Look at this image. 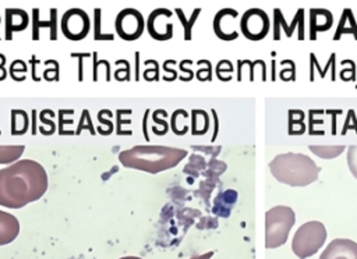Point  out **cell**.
Listing matches in <instances>:
<instances>
[{
    "mask_svg": "<svg viewBox=\"0 0 357 259\" xmlns=\"http://www.w3.org/2000/svg\"><path fill=\"white\" fill-rule=\"evenodd\" d=\"M47 173L32 159H21L0 168V206L21 209L36 202L47 191Z\"/></svg>",
    "mask_w": 357,
    "mask_h": 259,
    "instance_id": "6da1fadb",
    "label": "cell"
},
{
    "mask_svg": "<svg viewBox=\"0 0 357 259\" xmlns=\"http://www.w3.org/2000/svg\"><path fill=\"white\" fill-rule=\"evenodd\" d=\"M187 152L184 149L163 145H137L119 153L120 163L127 168H135L156 174L176 167Z\"/></svg>",
    "mask_w": 357,
    "mask_h": 259,
    "instance_id": "7a4b0ae2",
    "label": "cell"
},
{
    "mask_svg": "<svg viewBox=\"0 0 357 259\" xmlns=\"http://www.w3.org/2000/svg\"><path fill=\"white\" fill-rule=\"evenodd\" d=\"M272 175L290 187H305L317 181L321 168L311 157L303 153H280L269 163Z\"/></svg>",
    "mask_w": 357,
    "mask_h": 259,
    "instance_id": "3957f363",
    "label": "cell"
},
{
    "mask_svg": "<svg viewBox=\"0 0 357 259\" xmlns=\"http://www.w3.org/2000/svg\"><path fill=\"white\" fill-rule=\"evenodd\" d=\"M296 214L289 206L278 205L271 207L265 214V246L268 249L282 246L294 226Z\"/></svg>",
    "mask_w": 357,
    "mask_h": 259,
    "instance_id": "277c9868",
    "label": "cell"
},
{
    "mask_svg": "<svg viewBox=\"0 0 357 259\" xmlns=\"http://www.w3.org/2000/svg\"><path fill=\"white\" fill-rule=\"evenodd\" d=\"M326 240V228L318 220L301 224L293 235L291 251L298 259H307L315 255Z\"/></svg>",
    "mask_w": 357,
    "mask_h": 259,
    "instance_id": "5b68a950",
    "label": "cell"
},
{
    "mask_svg": "<svg viewBox=\"0 0 357 259\" xmlns=\"http://www.w3.org/2000/svg\"><path fill=\"white\" fill-rule=\"evenodd\" d=\"M116 32L124 40L138 39L145 28L142 14L135 8H124L116 17Z\"/></svg>",
    "mask_w": 357,
    "mask_h": 259,
    "instance_id": "8992f818",
    "label": "cell"
},
{
    "mask_svg": "<svg viewBox=\"0 0 357 259\" xmlns=\"http://www.w3.org/2000/svg\"><path fill=\"white\" fill-rule=\"evenodd\" d=\"M91 28L89 15L81 8H70L61 17V32L70 40L84 39Z\"/></svg>",
    "mask_w": 357,
    "mask_h": 259,
    "instance_id": "52a82bcc",
    "label": "cell"
},
{
    "mask_svg": "<svg viewBox=\"0 0 357 259\" xmlns=\"http://www.w3.org/2000/svg\"><path fill=\"white\" fill-rule=\"evenodd\" d=\"M240 31L250 40H261L269 31V18L259 8L247 10L240 18Z\"/></svg>",
    "mask_w": 357,
    "mask_h": 259,
    "instance_id": "ba28073f",
    "label": "cell"
},
{
    "mask_svg": "<svg viewBox=\"0 0 357 259\" xmlns=\"http://www.w3.org/2000/svg\"><path fill=\"white\" fill-rule=\"evenodd\" d=\"M173 15L167 8L153 10L146 21V28L149 35L156 40H167L173 35V22L166 21Z\"/></svg>",
    "mask_w": 357,
    "mask_h": 259,
    "instance_id": "9c48e42d",
    "label": "cell"
},
{
    "mask_svg": "<svg viewBox=\"0 0 357 259\" xmlns=\"http://www.w3.org/2000/svg\"><path fill=\"white\" fill-rule=\"evenodd\" d=\"M319 259H357V242L349 238L332 240Z\"/></svg>",
    "mask_w": 357,
    "mask_h": 259,
    "instance_id": "30bf717a",
    "label": "cell"
},
{
    "mask_svg": "<svg viewBox=\"0 0 357 259\" xmlns=\"http://www.w3.org/2000/svg\"><path fill=\"white\" fill-rule=\"evenodd\" d=\"M20 234V221L18 219L6 212L0 210V246L11 244Z\"/></svg>",
    "mask_w": 357,
    "mask_h": 259,
    "instance_id": "8fae6325",
    "label": "cell"
},
{
    "mask_svg": "<svg viewBox=\"0 0 357 259\" xmlns=\"http://www.w3.org/2000/svg\"><path fill=\"white\" fill-rule=\"evenodd\" d=\"M28 14L21 8H7L6 10V39L13 38V32L24 31L28 26Z\"/></svg>",
    "mask_w": 357,
    "mask_h": 259,
    "instance_id": "7c38bea8",
    "label": "cell"
},
{
    "mask_svg": "<svg viewBox=\"0 0 357 259\" xmlns=\"http://www.w3.org/2000/svg\"><path fill=\"white\" fill-rule=\"evenodd\" d=\"M333 17L325 8H311L310 11V38L315 39L317 32L328 31L332 26Z\"/></svg>",
    "mask_w": 357,
    "mask_h": 259,
    "instance_id": "4fadbf2b",
    "label": "cell"
},
{
    "mask_svg": "<svg viewBox=\"0 0 357 259\" xmlns=\"http://www.w3.org/2000/svg\"><path fill=\"white\" fill-rule=\"evenodd\" d=\"M343 33H353L354 38L357 39V24H356V21H354L353 13H351L349 8H344L333 39L337 40Z\"/></svg>",
    "mask_w": 357,
    "mask_h": 259,
    "instance_id": "5bb4252c",
    "label": "cell"
},
{
    "mask_svg": "<svg viewBox=\"0 0 357 259\" xmlns=\"http://www.w3.org/2000/svg\"><path fill=\"white\" fill-rule=\"evenodd\" d=\"M24 145H0V164H13L24 153Z\"/></svg>",
    "mask_w": 357,
    "mask_h": 259,
    "instance_id": "9a60e30c",
    "label": "cell"
},
{
    "mask_svg": "<svg viewBox=\"0 0 357 259\" xmlns=\"http://www.w3.org/2000/svg\"><path fill=\"white\" fill-rule=\"evenodd\" d=\"M38 14H39V10L38 8H33L32 11V15H33V32H32V39H39V28L40 26H47L50 25V39L54 40L57 38L56 35V17H57V11L56 8H52L50 10V22H39L38 19Z\"/></svg>",
    "mask_w": 357,
    "mask_h": 259,
    "instance_id": "2e32d148",
    "label": "cell"
},
{
    "mask_svg": "<svg viewBox=\"0 0 357 259\" xmlns=\"http://www.w3.org/2000/svg\"><path fill=\"white\" fill-rule=\"evenodd\" d=\"M346 149L344 145H311L310 150L322 159L337 157Z\"/></svg>",
    "mask_w": 357,
    "mask_h": 259,
    "instance_id": "e0dca14e",
    "label": "cell"
},
{
    "mask_svg": "<svg viewBox=\"0 0 357 259\" xmlns=\"http://www.w3.org/2000/svg\"><path fill=\"white\" fill-rule=\"evenodd\" d=\"M28 128V116L22 110H13L11 113V131L13 134H24Z\"/></svg>",
    "mask_w": 357,
    "mask_h": 259,
    "instance_id": "ac0fdd59",
    "label": "cell"
},
{
    "mask_svg": "<svg viewBox=\"0 0 357 259\" xmlns=\"http://www.w3.org/2000/svg\"><path fill=\"white\" fill-rule=\"evenodd\" d=\"M208 130V116L202 110H192V134L202 135Z\"/></svg>",
    "mask_w": 357,
    "mask_h": 259,
    "instance_id": "d6986e66",
    "label": "cell"
},
{
    "mask_svg": "<svg viewBox=\"0 0 357 259\" xmlns=\"http://www.w3.org/2000/svg\"><path fill=\"white\" fill-rule=\"evenodd\" d=\"M199 11H201L199 8H195V11L192 13V18H191L190 24H187V21L184 19V15H183V11H181V8H176V13H177L178 18H180V21H181L183 26L185 28V39H187V40H188V39H191V28H192V25H194V22H195V19H197V17H198Z\"/></svg>",
    "mask_w": 357,
    "mask_h": 259,
    "instance_id": "ffe728a7",
    "label": "cell"
},
{
    "mask_svg": "<svg viewBox=\"0 0 357 259\" xmlns=\"http://www.w3.org/2000/svg\"><path fill=\"white\" fill-rule=\"evenodd\" d=\"M347 166L351 174L357 178V145H351L347 149Z\"/></svg>",
    "mask_w": 357,
    "mask_h": 259,
    "instance_id": "44dd1931",
    "label": "cell"
},
{
    "mask_svg": "<svg viewBox=\"0 0 357 259\" xmlns=\"http://www.w3.org/2000/svg\"><path fill=\"white\" fill-rule=\"evenodd\" d=\"M4 63H6V57L0 53V81L6 78V68H4Z\"/></svg>",
    "mask_w": 357,
    "mask_h": 259,
    "instance_id": "7402d4cb",
    "label": "cell"
},
{
    "mask_svg": "<svg viewBox=\"0 0 357 259\" xmlns=\"http://www.w3.org/2000/svg\"><path fill=\"white\" fill-rule=\"evenodd\" d=\"M212 255V252H208V253H204V255H199V256H195L192 259H209Z\"/></svg>",
    "mask_w": 357,
    "mask_h": 259,
    "instance_id": "603a6c76",
    "label": "cell"
},
{
    "mask_svg": "<svg viewBox=\"0 0 357 259\" xmlns=\"http://www.w3.org/2000/svg\"><path fill=\"white\" fill-rule=\"evenodd\" d=\"M119 259H142L139 256H123V258H119Z\"/></svg>",
    "mask_w": 357,
    "mask_h": 259,
    "instance_id": "cb8c5ba5",
    "label": "cell"
},
{
    "mask_svg": "<svg viewBox=\"0 0 357 259\" xmlns=\"http://www.w3.org/2000/svg\"><path fill=\"white\" fill-rule=\"evenodd\" d=\"M0 21H1V18H0Z\"/></svg>",
    "mask_w": 357,
    "mask_h": 259,
    "instance_id": "d4e9b609",
    "label": "cell"
}]
</instances>
